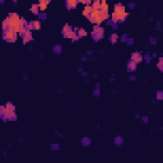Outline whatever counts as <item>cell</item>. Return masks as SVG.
Returning <instances> with one entry per match:
<instances>
[{
  "mask_svg": "<svg viewBox=\"0 0 163 163\" xmlns=\"http://www.w3.org/2000/svg\"><path fill=\"white\" fill-rule=\"evenodd\" d=\"M0 115H1V117L4 120H10V121L17 120L14 105H12L10 102H8L5 106H1L0 107Z\"/></svg>",
  "mask_w": 163,
  "mask_h": 163,
  "instance_id": "cell-1",
  "label": "cell"
},
{
  "mask_svg": "<svg viewBox=\"0 0 163 163\" xmlns=\"http://www.w3.org/2000/svg\"><path fill=\"white\" fill-rule=\"evenodd\" d=\"M127 13L125 10V6L122 4H116L115 5V10L112 13V20L113 22H122L126 19Z\"/></svg>",
  "mask_w": 163,
  "mask_h": 163,
  "instance_id": "cell-2",
  "label": "cell"
},
{
  "mask_svg": "<svg viewBox=\"0 0 163 163\" xmlns=\"http://www.w3.org/2000/svg\"><path fill=\"white\" fill-rule=\"evenodd\" d=\"M62 36H64L65 38H71L73 41H77L78 40L77 31H73L71 26H69V24H65L64 28H62Z\"/></svg>",
  "mask_w": 163,
  "mask_h": 163,
  "instance_id": "cell-3",
  "label": "cell"
},
{
  "mask_svg": "<svg viewBox=\"0 0 163 163\" xmlns=\"http://www.w3.org/2000/svg\"><path fill=\"white\" fill-rule=\"evenodd\" d=\"M3 37H4V40L6 42H15L17 38H18V32L12 31V29L3 31Z\"/></svg>",
  "mask_w": 163,
  "mask_h": 163,
  "instance_id": "cell-4",
  "label": "cell"
},
{
  "mask_svg": "<svg viewBox=\"0 0 163 163\" xmlns=\"http://www.w3.org/2000/svg\"><path fill=\"white\" fill-rule=\"evenodd\" d=\"M103 34H105V29L99 26H96L94 29H93V32H92V37L94 40H99V38L103 37Z\"/></svg>",
  "mask_w": 163,
  "mask_h": 163,
  "instance_id": "cell-5",
  "label": "cell"
},
{
  "mask_svg": "<svg viewBox=\"0 0 163 163\" xmlns=\"http://www.w3.org/2000/svg\"><path fill=\"white\" fill-rule=\"evenodd\" d=\"M20 37L23 38V42L27 43V42H29V41L32 40V32H31V31L28 29V31H26V32L20 33Z\"/></svg>",
  "mask_w": 163,
  "mask_h": 163,
  "instance_id": "cell-6",
  "label": "cell"
},
{
  "mask_svg": "<svg viewBox=\"0 0 163 163\" xmlns=\"http://www.w3.org/2000/svg\"><path fill=\"white\" fill-rule=\"evenodd\" d=\"M93 12H94V9H93V6H92V5H87L85 8H84V10H83V15H85L87 18H88V17L91 15Z\"/></svg>",
  "mask_w": 163,
  "mask_h": 163,
  "instance_id": "cell-7",
  "label": "cell"
},
{
  "mask_svg": "<svg viewBox=\"0 0 163 163\" xmlns=\"http://www.w3.org/2000/svg\"><path fill=\"white\" fill-rule=\"evenodd\" d=\"M131 60L135 61L136 64H139V62L143 60V57H141V55L139 52H133V54H131Z\"/></svg>",
  "mask_w": 163,
  "mask_h": 163,
  "instance_id": "cell-8",
  "label": "cell"
},
{
  "mask_svg": "<svg viewBox=\"0 0 163 163\" xmlns=\"http://www.w3.org/2000/svg\"><path fill=\"white\" fill-rule=\"evenodd\" d=\"M48 3H50V0H38V5H40V10H41V12L46 10Z\"/></svg>",
  "mask_w": 163,
  "mask_h": 163,
  "instance_id": "cell-9",
  "label": "cell"
},
{
  "mask_svg": "<svg viewBox=\"0 0 163 163\" xmlns=\"http://www.w3.org/2000/svg\"><path fill=\"white\" fill-rule=\"evenodd\" d=\"M77 4H78L77 0H66V6H68V9H74V8H77Z\"/></svg>",
  "mask_w": 163,
  "mask_h": 163,
  "instance_id": "cell-10",
  "label": "cell"
},
{
  "mask_svg": "<svg viewBox=\"0 0 163 163\" xmlns=\"http://www.w3.org/2000/svg\"><path fill=\"white\" fill-rule=\"evenodd\" d=\"M127 69H129V71H135V69H136V62L130 60L129 64H127Z\"/></svg>",
  "mask_w": 163,
  "mask_h": 163,
  "instance_id": "cell-11",
  "label": "cell"
},
{
  "mask_svg": "<svg viewBox=\"0 0 163 163\" xmlns=\"http://www.w3.org/2000/svg\"><path fill=\"white\" fill-rule=\"evenodd\" d=\"M31 10H32L33 14H38V10H40V5L38 4H33L31 6Z\"/></svg>",
  "mask_w": 163,
  "mask_h": 163,
  "instance_id": "cell-12",
  "label": "cell"
},
{
  "mask_svg": "<svg viewBox=\"0 0 163 163\" xmlns=\"http://www.w3.org/2000/svg\"><path fill=\"white\" fill-rule=\"evenodd\" d=\"M77 32H78V37H85L87 34H88V33L85 32V29H83V28L82 29H78Z\"/></svg>",
  "mask_w": 163,
  "mask_h": 163,
  "instance_id": "cell-13",
  "label": "cell"
},
{
  "mask_svg": "<svg viewBox=\"0 0 163 163\" xmlns=\"http://www.w3.org/2000/svg\"><path fill=\"white\" fill-rule=\"evenodd\" d=\"M117 38H119V36H117L116 33H112V34H111V37H110V40H111V42H112V43H115Z\"/></svg>",
  "mask_w": 163,
  "mask_h": 163,
  "instance_id": "cell-14",
  "label": "cell"
},
{
  "mask_svg": "<svg viewBox=\"0 0 163 163\" xmlns=\"http://www.w3.org/2000/svg\"><path fill=\"white\" fill-rule=\"evenodd\" d=\"M162 98H163V94H162L161 92H159V93H158V99H162Z\"/></svg>",
  "mask_w": 163,
  "mask_h": 163,
  "instance_id": "cell-15",
  "label": "cell"
},
{
  "mask_svg": "<svg viewBox=\"0 0 163 163\" xmlns=\"http://www.w3.org/2000/svg\"><path fill=\"white\" fill-rule=\"evenodd\" d=\"M14 1H17V0H14Z\"/></svg>",
  "mask_w": 163,
  "mask_h": 163,
  "instance_id": "cell-16",
  "label": "cell"
}]
</instances>
